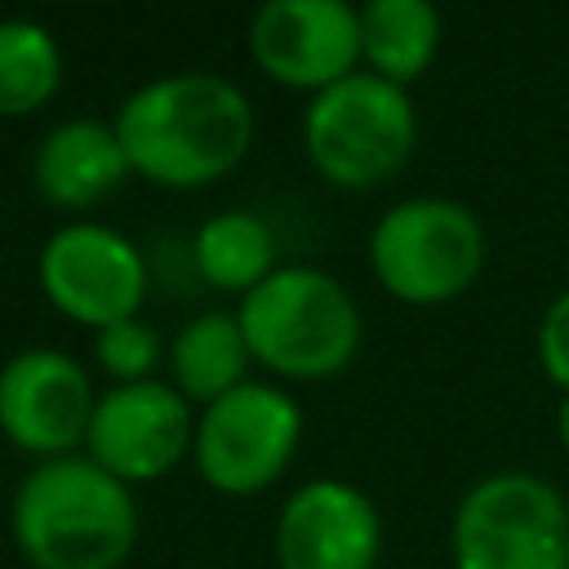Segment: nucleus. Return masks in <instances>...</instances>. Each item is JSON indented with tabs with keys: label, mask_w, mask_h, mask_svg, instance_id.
I'll list each match as a JSON object with an SVG mask.
<instances>
[{
	"label": "nucleus",
	"mask_w": 569,
	"mask_h": 569,
	"mask_svg": "<svg viewBox=\"0 0 569 569\" xmlns=\"http://www.w3.org/2000/svg\"><path fill=\"white\" fill-rule=\"evenodd\" d=\"M129 169L156 187L191 191L227 178L253 147V107L218 71H169L116 107Z\"/></svg>",
	"instance_id": "nucleus-1"
},
{
	"label": "nucleus",
	"mask_w": 569,
	"mask_h": 569,
	"mask_svg": "<svg viewBox=\"0 0 569 569\" xmlns=\"http://www.w3.org/2000/svg\"><path fill=\"white\" fill-rule=\"evenodd\" d=\"M138 529L133 489L89 453L31 462L9 498V538L31 569H120Z\"/></svg>",
	"instance_id": "nucleus-2"
},
{
	"label": "nucleus",
	"mask_w": 569,
	"mask_h": 569,
	"mask_svg": "<svg viewBox=\"0 0 569 569\" xmlns=\"http://www.w3.org/2000/svg\"><path fill=\"white\" fill-rule=\"evenodd\" d=\"M236 320L253 365H262L276 382L338 378L365 338L351 289L320 267H276L240 298Z\"/></svg>",
	"instance_id": "nucleus-3"
},
{
	"label": "nucleus",
	"mask_w": 569,
	"mask_h": 569,
	"mask_svg": "<svg viewBox=\"0 0 569 569\" xmlns=\"http://www.w3.org/2000/svg\"><path fill=\"white\" fill-rule=\"evenodd\" d=\"M418 142V111L405 84L373 71L311 93L302 107V151L311 169L338 191H369L391 182Z\"/></svg>",
	"instance_id": "nucleus-4"
},
{
	"label": "nucleus",
	"mask_w": 569,
	"mask_h": 569,
	"mask_svg": "<svg viewBox=\"0 0 569 569\" xmlns=\"http://www.w3.org/2000/svg\"><path fill=\"white\" fill-rule=\"evenodd\" d=\"M453 569H569V498L538 471L471 480L449 516Z\"/></svg>",
	"instance_id": "nucleus-5"
},
{
	"label": "nucleus",
	"mask_w": 569,
	"mask_h": 569,
	"mask_svg": "<svg viewBox=\"0 0 569 569\" xmlns=\"http://www.w3.org/2000/svg\"><path fill=\"white\" fill-rule=\"evenodd\" d=\"M480 213L449 196H409L369 231V271L396 302L440 307L462 298L485 271Z\"/></svg>",
	"instance_id": "nucleus-6"
},
{
	"label": "nucleus",
	"mask_w": 569,
	"mask_h": 569,
	"mask_svg": "<svg viewBox=\"0 0 569 569\" xmlns=\"http://www.w3.org/2000/svg\"><path fill=\"white\" fill-rule=\"evenodd\" d=\"M302 405L267 378H249L196 409L191 467L222 498H258L284 480L302 449Z\"/></svg>",
	"instance_id": "nucleus-7"
},
{
	"label": "nucleus",
	"mask_w": 569,
	"mask_h": 569,
	"mask_svg": "<svg viewBox=\"0 0 569 569\" xmlns=\"http://www.w3.org/2000/svg\"><path fill=\"white\" fill-rule=\"evenodd\" d=\"M36 280L44 302L89 333L138 316L147 298V262L138 244L124 231L89 218L49 231L36 258Z\"/></svg>",
	"instance_id": "nucleus-8"
},
{
	"label": "nucleus",
	"mask_w": 569,
	"mask_h": 569,
	"mask_svg": "<svg viewBox=\"0 0 569 569\" xmlns=\"http://www.w3.org/2000/svg\"><path fill=\"white\" fill-rule=\"evenodd\" d=\"M191 440L196 405L169 378H147L98 391L80 453H89L102 471L138 489L191 462Z\"/></svg>",
	"instance_id": "nucleus-9"
},
{
	"label": "nucleus",
	"mask_w": 569,
	"mask_h": 569,
	"mask_svg": "<svg viewBox=\"0 0 569 569\" xmlns=\"http://www.w3.org/2000/svg\"><path fill=\"white\" fill-rule=\"evenodd\" d=\"M98 387L62 347H22L0 365V436L31 462L80 453Z\"/></svg>",
	"instance_id": "nucleus-10"
},
{
	"label": "nucleus",
	"mask_w": 569,
	"mask_h": 569,
	"mask_svg": "<svg viewBox=\"0 0 569 569\" xmlns=\"http://www.w3.org/2000/svg\"><path fill=\"white\" fill-rule=\"evenodd\" d=\"M249 58L284 89L320 93L360 71V4L262 0L249 18Z\"/></svg>",
	"instance_id": "nucleus-11"
},
{
	"label": "nucleus",
	"mask_w": 569,
	"mask_h": 569,
	"mask_svg": "<svg viewBox=\"0 0 569 569\" xmlns=\"http://www.w3.org/2000/svg\"><path fill=\"white\" fill-rule=\"evenodd\" d=\"M276 569H378L382 511L342 476H311L293 485L271 525Z\"/></svg>",
	"instance_id": "nucleus-12"
},
{
	"label": "nucleus",
	"mask_w": 569,
	"mask_h": 569,
	"mask_svg": "<svg viewBox=\"0 0 569 569\" xmlns=\"http://www.w3.org/2000/svg\"><path fill=\"white\" fill-rule=\"evenodd\" d=\"M129 173L133 169L111 120H62L31 156V182L40 200L71 213L102 204Z\"/></svg>",
	"instance_id": "nucleus-13"
},
{
	"label": "nucleus",
	"mask_w": 569,
	"mask_h": 569,
	"mask_svg": "<svg viewBox=\"0 0 569 569\" xmlns=\"http://www.w3.org/2000/svg\"><path fill=\"white\" fill-rule=\"evenodd\" d=\"M249 342H244V329L236 320V311H200L191 316L169 351H164V369H169V382L196 405H213L218 396H227L231 387L249 382Z\"/></svg>",
	"instance_id": "nucleus-14"
},
{
	"label": "nucleus",
	"mask_w": 569,
	"mask_h": 569,
	"mask_svg": "<svg viewBox=\"0 0 569 569\" xmlns=\"http://www.w3.org/2000/svg\"><path fill=\"white\" fill-rule=\"evenodd\" d=\"M445 40V18L436 0H365L360 4V58L365 71L413 84L431 71Z\"/></svg>",
	"instance_id": "nucleus-15"
},
{
	"label": "nucleus",
	"mask_w": 569,
	"mask_h": 569,
	"mask_svg": "<svg viewBox=\"0 0 569 569\" xmlns=\"http://www.w3.org/2000/svg\"><path fill=\"white\" fill-rule=\"evenodd\" d=\"M191 253L204 284L244 298L276 271V231L249 209H222L196 227Z\"/></svg>",
	"instance_id": "nucleus-16"
},
{
	"label": "nucleus",
	"mask_w": 569,
	"mask_h": 569,
	"mask_svg": "<svg viewBox=\"0 0 569 569\" xmlns=\"http://www.w3.org/2000/svg\"><path fill=\"white\" fill-rule=\"evenodd\" d=\"M62 84V49L36 18H0V116L40 111Z\"/></svg>",
	"instance_id": "nucleus-17"
},
{
	"label": "nucleus",
	"mask_w": 569,
	"mask_h": 569,
	"mask_svg": "<svg viewBox=\"0 0 569 569\" xmlns=\"http://www.w3.org/2000/svg\"><path fill=\"white\" fill-rule=\"evenodd\" d=\"M164 351L169 347L160 342V333L142 316H129V320H116L107 329H93V365L111 378V387L160 378Z\"/></svg>",
	"instance_id": "nucleus-18"
},
{
	"label": "nucleus",
	"mask_w": 569,
	"mask_h": 569,
	"mask_svg": "<svg viewBox=\"0 0 569 569\" xmlns=\"http://www.w3.org/2000/svg\"><path fill=\"white\" fill-rule=\"evenodd\" d=\"M533 351H538V369L551 387H560V396L569 391V284L547 302L538 333H533Z\"/></svg>",
	"instance_id": "nucleus-19"
},
{
	"label": "nucleus",
	"mask_w": 569,
	"mask_h": 569,
	"mask_svg": "<svg viewBox=\"0 0 569 569\" xmlns=\"http://www.w3.org/2000/svg\"><path fill=\"white\" fill-rule=\"evenodd\" d=\"M556 440H560V449L569 453V391L560 396V409H556Z\"/></svg>",
	"instance_id": "nucleus-20"
}]
</instances>
